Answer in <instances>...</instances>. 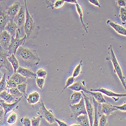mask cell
<instances>
[{"label": "cell", "mask_w": 126, "mask_h": 126, "mask_svg": "<svg viewBox=\"0 0 126 126\" xmlns=\"http://www.w3.org/2000/svg\"><path fill=\"white\" fill-rule=\"evenodd\" d=\"M16 55L28 67L37 65L40 61V59L35 50L24 47L22 46L18 48Z\"/></svg>", "instance_id": "obj_1"}, {"label": "cell", "mask_w": 126, "mask_h": 126, "mask_svg": "<svg viewBox=\"0 0 126 126\" xmlns=\"http://www.w3.org/2000/svg\"><path fill=\"white\" fill-rule=\"evenodd\" d=\"M24 3L26 10V19L24 25V32L27 39L35 38L38 32V27L36 25L33 17L30 15L28 11L26 0L24 1Z\"/></svg>", "instance_id": "obj_2"}, {"label": "cell", "mask_w": 126, "mask_h": 126, "mask_svg": "<svg viewBox=\"0 0 126 126\" xmlns=\"http://www.w3.org/2000/svg\"><path fill=\"white\" fill-rule=\"evenodd\" d=\"M109 54H110V59L113 64V66L114 67V71L116 73V74H117L120 81H121L123 86L126 89V78L123 75L122 68L119 64L116 57H115L113 49L112 48V46L111 45L109 47Z\"/></svg>", "instance_id": "obj_3"}, {"label": "cell", "mask_w": 126, "mask_h": 126, "mask_svg": "<svg viewBox=\"0 0 126 126\" xmlns=\"http://www.w3.org/2000/svg\"><path fill=\"white\" fill-rule=\"evenodd\" d=\"M20 30L18 29L16 32V35L15 38L11 37V42H10V44L8 48V54L11 55L12 54H14V55H16V52L18 48L22 46L25 43V41L27 39L26 35H25L24 37L21 38L20 37Z\"/></svg>", "instance_id": "obj_4"}, {"label": "cell", "mask_w": 126, "mask_h": 126, "mask_svg": "<svg viewBox=\"0 0 126 126\" xmlns=\"http://www.w3.org/2000/svg\"><path fill=\"white\" fill-rule=\"evenodd\" d=\"M70 106L71 110V117L74 118L75 120L81 114L87 115L85 101L83 96L79 103L74 105L70 104Z\"/></svg>", "instance_id": "obj_5"}, {"label": "cell", "mask_w": 126, "mask_h": 126, "mask_svg": "<svg viewBox=\"0 0 126 126\" xmlns=\"http://www.w3.org/2000/svg\"><path fill=\"white\" fill-rule=\"evenodd\" d=\"M8 7L4 1H0V33L4 30L7 22L10 20L7 13Z\"/></svg>", "instance_id": "obj_6"}, {"label": "cell", "mask_w": 126, "mask_h": 126, "mask_svg": "<svg viewBox=\"0 0 126 126\" xmlns=\"http://www.w3.org/2000/svg\"><path fill=\"white\" fill-rule=\"evenodd\" d=\"M81 92L82 93L84 99L85 107L87 113V116L89 120L90 126H93L94 121V107L89 97L87 96L83 91H81Z\"/></svg>", "instance_id": "obj_7"}, {"label": "cell", "mask_w": 126, "mask_h": 126, "mask_svg": "<svg viewBox=\"0 0 126 126\" xmlns=\"http://www.w3.org/2000/svg\"><path fill=\"white\" fill-rule=\"evenodd\" d=\"M10 56L8 51L5 50L0 45V67L5 68L9 72L11 71V64L7 58Z\"/></svg>", "instance_id": "obj_8"}, {"label": "cell", "mask_w": 126, "mask_h": 126, "mask_svg": "<svg viewBox=\"0 0 126 126\" xmlns=\"http://www.w3.org/2000/svg\"><path fill=\"white\" fill-rule=\"evenodd\" d=\"M39 107L43 116L48 123L52 124L55 122V117L54 114L46 109L45 104L42 100H40L39 103Z\"/></svg>", "instance_id": "obj_9"}, {"label": "cell", "mask_w": 126, "mask_h": 126, "mask_svg": "<svg viewBox=\"0 0 126 126\" xmlns=\"http://www.w3.org/2000/svg\"><path fill=\"white\" fill-rule=\"evenodd\" d=\"M90 91H94V92H100L101 93L104 94L109 97H111L114 99L115 101H117L120 98L126 97V94H121V93H116L113 91L110 90L109 89L103 88H99L97 89H91Z\"/></svg>", "instance_id": "obj_10"}, {"label": "cell", "mask_w": 126, "mask_h": 126, "mask_svg": "<svg viewBox=\"0 0 126 126\" xmlns=\"http://www.w3.org/2000/svg\"><path fill=\"white\" fill-rule=\"evenodd\" d=\"M26 19V10L25 6H21L19 11L14 19L13 21L16 24L18 27H21L22 26L24 25Z\"/></svg>", "instance_id": "obj_11"}, {"label": "cell", "mask_w": 126, "mask_h": 126, "mask_svg": "<svg viewBox=\"0 0 126 126\" xmlns=\"http://www.w3.org/2000/svg\"><path fill=\"white\" fill-rule=\"evenodd\" d=\"M11 36L6 30L0 33V45L5 50L8 51L11 42Z\"/></svg>", "instance_id": "obj_12"}, {"label": "cell", "mask_w": 126, "mask_h": 126, "mask_svg": "<svg viewBox=\"0 0 126 126\" xmlns=\"http://www.w3.org/2000/svg\"><path fill=\"white\" fill-rule=\"evenodd\" d=\"M18 29H19V28L14 22L13 20L10 19L7 22L4 30L7 31L11 37L15 38L16 35V32Z\"/></svg>", "instance_id": "obj_13"}, {"label": "cell", "mask_w": 126, "mask_h": 126, "mask_svg": "<svg viewBox=\"0 0 126 126\" xmlns=\"http://www.w3.org/2000/svg\"><path fill=\"white\" fill-rule=\"evenodd\" d=\"M21 6V5L18 2H16L12 5L8 7L7 13L10 19L13 20L14 19L18 13Z\"/></svg>", "instance_id": "obj_14"}, {"label": "cell", "mask_w": 126, "mask_h": 126, "mask_svg": "<svg viewBox=\"0 0 126 126\" xmlns=\"http://www.w3.org/2000/svg\"><path fill=\"white\" fill-rule=\"evenodd\" d=\"M68 88L75 92L83 91L84 93H86L87 91L85 86V81H78L74 83L71 86L69 87Z\"/></svg>", "instance_id": "obj_15"}, {"label": "cell", "mask_w": 126, "mask_h": 126, "mask_svg": "<svg viewBox=\"0 0 126 126\" xmlns=\"http://www.w3.org/2000/svg\"><path fill=\"white\" fill-rule=\"evenodd\" d=\"M16 73L18 74L21 75L23 77L27 78H36V74L31 70L26 69L25 68L19 67L17 70L16 71Z\"/></svg>", "instance_id": "obj_16"}, {"label": "cell", "mask_w": 126, "mask_h": 126, "mask_svg": "<svg viewBox=\"0 0 126 126\" xmlns=\"http://www.w3.org/2000/svg\"><path fill=\"white\" fill-rule=\"evenodd\" d=\"M22 99V97L20 98L19 99H18L16 101H15L14 103H11V104H8L4 102V100H0V102H1L2 104V107L4 110V118H6V116L7 114L10 112V111H11L13 109L17 106V104L19 103V102L21 100V99Z\"/></svg>", "instance_id": "obj_17"}, {"label": "cell", "mask_w": 126, "mask_h": 126, "mask_svg": "<svg viewBox=\"0 0 126 126\" xmlns=\"http://www.w3.org/2000/svg\"><path fill=\"white\" fill-rule=\"evenodd\" d=\"M108 25L111 26L116 32L121 35L126 36V29L122 26L108 20L107 22Z\"/></svg>", "instance_id": "obj_18"}, {"label": "cell", "mask_w": 126, "mask_h": 126, "mask_svg": "<svg viewBox=\"0 0 126 126\" xmlns=\"http://www.w3.org/2000/svg\"><path fill=\"white\" fill-rule=\"evenodd\" d=\"M0 98L3 99L6 103L11 104L15 102L18 99L14 98L11 94H10L7 90H4L0 93Z\"/></svg>", "instance_id": "obj_19"}, {"label": "cell", "mask_w": 126, "mask_h": 126, "mask_svg": "<svg viewBox=\"0 0 126 126\" xmlns=\"http://www.w3.org/2000/svg\"><path fill=\"white\" fill-rule=\"evenodd\" d=\"M118 110L113 107V105H111L108 102L102 104V113L109 116L110 114H112L114 111Z\"/></svg>", "instance_id": "obj_20"}, {"label": "cell", "mask_w": 126, "mask_h": 126, "mask_svg": "<svg viewBox=\"0 0 126 126\" xmlns=\"http://www.w3.org/2000/svg\"><path fill=\"white\" fill-rule=\"evenodd\" d=\"M86 93L89 94L90 95H92V97L98 102V103L102 104L108 102L103 97L102 94L100 92H94L87 90Z\"/></svg>", "instance_id": "obj_21"}, {"label": "cell", "mask_w": 126, "mask_h": 126, "mask_svg": "<svg viewBox=\"0 0 126 126\" xmlns=\"http://www.w3.org/2000/svg\"><path fill=\"white\" fill-rule=\"evenodd\" d=\"M46 3L48 5L47 8H51V9H58L62 7L65 3L64 0H50L46 1Z\"/></svg>", "instance_id": "obj_22"}, {"label": "cell", "mask_w": 126, "mask_h": 126, "mask_svg": "<svg viewBox=\"0 0 126 126\" xmlns=\"http://www.w3.org/2000/svg\"><path fill=\"white\" fill-rule=\"evenodd\" d=\"M93 103L94 107V121L93 126H98V121L99 115L98 111V102L93 97Z\"/></svg>", "instance_id": "obj_23"}, {"label": "cell", "mask_w": 126, "mask_h": 126, "mask_svg": "<svg viewBox=\"0 0 126 126\" xmlns=\"http://www.w3.org/2000/svg\"><path fill=\"white\" fill-rule=\"evenodd\" d=\"M26 98L28 104H34L40 100V95L37 92L35 91L29 94Z\"/></svg>", "instance_id": "obj_24"}, {"label": "cell", "mask_w": 126, "mask_h": 126, "mask_svg": "<svg viewBox=\"0 0 126 126\" xmlns=\"http://www.w3.org/2000/svg\"><path fill=\"white\" fill-rule=\"evenodd\" d=\"M76 120L81 126H90L87 115L81 114L77 118Z\"/></svg>", "instance_id": "obj_25"}, {"label": "cell", "mask_w": 126, "mask_h": 126, "mask_svg": "<svg viewBox=\"0 0 126 126\" xmlns=\"http://www.w3.org/2000/svg\"><path fill=\"white\" fill-rule=\"evenodd\" d=\"M10 78H11L12 80H13L16 83V84L17 85L21 84H22L23 83L27 82H26L27 78L23 77L21 75L18 74L17 73H14V74Z\"/></svg>", "instance_id": "obj_26"}, {"label": "cell", "mask_w": 126, "mask_h": 126, "mask_svg": "<svg viewBox=\"0 0 126 126\" xmlns=\"http://www.w3.org/2000/svg\"><path fill=\"white\" fill-rule=\"evenodd\" d=\"M7 59L10 64L12 65L13 67L14 73H16V71L19 67V62L18 61V60L16 58L15 55H14V54H12L11 55H10L7 58Z\"/></svg>", "instance_id": "obj_27"}, {"label": "cell", "mask_w": 126, "mask_h": 126, "mask_svg": "<svg viewBox=\"0 0 126 126\" xmlns=\"http://www.w3.org/2000/svg\"><path fill=\"white\" fill-rule=\"evenodd\" d=\"M82 97V93L80 92H75L73 93L71 96V104L74 105L79 103Z\"/></svg>", "instance_id": "obj_28"}, {"label": "cell", "mask_w": 126, "mask_h": 126, "mask_svg": "<svg viewBox=\"0 0 126 126\" xmlns=\"http://www.w3.org/2000/svg\"><path fill=\"white\" fill-rule=\"evenodd\" d=\"M7 91L11 95L15 98L16 99H19L20 98L22 97L23 96V94L21 93L19 90L17 89V88H9L7 89Z\"/></svg>", "instance_id": "obj_29"}, {"label": "cell", "mask_w": 126, "mask_h": 126, "mask_svg": "<svg viewBox=\"0 0 126 126\" xmlns=\"http://www.w3.org/2000/svg\"><path fill=\"white\" fill-rule=\"evenodd\" d=\"M76 5V9H77V11L78 12V14L79 16V17H80V21H81V22L82 24V26L84 28V29H85V30L86 31V33H88V31H87V29L86 27V26H85V24H84V21H83V10H82V8L81 7V6H80V5L78 3H77L75 4Z\"/></svg>", "instance_id": "obj_30"}, {"label": "cell", "mask_w": 126, "mask_h": 126, "mask_svg": "<svg viewBox=\"0 0 126 126\" xmlns=\"http://www.w3.org/2000/svg\"><path fill=\"white\" fill-rule=\"evenodd\" d=\"M82 66V60H81L79 64L76 67L73 73L72 77L74 78L78 77L81 73V67Z\"/></svg>", "instance_id": "obj_31"}, {"label": "cell", "mask_w": 126, "mask_h": 126, "mask_svg": "<svg viewBox=\"0 0 126 126\" xmlns=\"http://www.w3.org/2000/svg\"><path fill=\"white\" fill-rule=\"evenodd\" d=\"M17 89L19 91L23 94V96L27 98V94H26V88H27V82L23 83L21 84L18 85L17 87Z\"/></svg>", "instance_id": "obj_32"}, {"label": "cell", "mask_w": 126, "mask_h": 126, "mask_svg": "<svg viewBox=\"0 0 126 126\" xmlns=\"http://www.w3.org/2000/svg\"><path fill=\"white\" fill-rule=\"evenodd\" d=\"M99 118L98 126H108V116L102 114Z\"/></svg>", "instance_id": "obj_33"}, {"label": "cell", "mask_w": 126, "mask_h": 126, "mask_svg": "<svg viewBox=\"0 0 126 126\" xmlns=\"http://www.w3.org/2000/svg\"><path fill=\"white\" fill-rule=\"evenodd\" d=\"M17 120V115L16 113H12L10 114L8 119L7 123L10 125L14 124L16 123Z\"/></svg>", "instance_id": "obj_34"}, {"label": "cell", "mask_w": 126, "mask_h": 126, "mask_svg": "<svg viewBox=\"0 0 126 126\" xmlns=\"http://www.w3.org/2000/svg\"><path fill=\"white\" fill-rule=\"evenodd\" d=\"M6 74H4L2 79L0 81V93L4 90H6Z\"/></svg>", "instance_id": "obj_35"}, {"label": "cell", "mask_w": 126, "mask_h": 126, "mask_svg": "<svg viewBox=\"0 0 126 126\" xmlns=\"http://www.w3.org/2000/svg\"><path fill=\"white\" fill-rule=\"evenodd\" d=\"M120 18L123 24H126V9L125 8H121L120 9Z\"/></svg>", "instance_id": "obj_36"}, {"label": "cell", "mask_w": 126, "mask_h": 126, "mask_svg": "<svg viewBox=\"0 0 126 126\" xmlns=\"http://www.w3.org/2000/svg\"><path fill=\"white\" fill-rule=\"evenodd\" d=\"M42 117H43V116H42V115H40V116H39L37 118H35V117L33 118L30 120L31 126H39L40 122Z\"/></svg>", "instance_id": "obj_37"}, {"label": "cell", "mask_w": 126, "mask_h": 126, "mask_svg": "<svg viewBox=\"0 0 126 126\" xmlns=\"http://www.w3.org/2000/svg\"><path fill=\"white\" fill-rule=\"evenodd\" d=\"M37 78L45 79L47 76V72L42 69H39L36 73Z\"/></svg>", "instance_id": "obj_38"}, {"label": "cell", "mask_w": 126, "mask_h": 126, "mask_svg": "<svg viewBox=\"0 0 126 126\" xmlns=\"http://www.w3.org/2000/svg\"><path fill=\"white\" fill-rule=\"evenodd\" d=\"M74 81H75V78L74 77H73L72 76L68 78L66 82V86L64 88V89H63L62 92L65 91L67 88H68L69 87L71 86L74 83Z\"/></svg>", "instance_id": "obj_39"}, {"label": "cell", "mask_w": 126, "mask_h": 126, "mask_svg": "<svg viewBox=\"0 0 126 126\" xmlns=\"http://www.w3.org/2000/svg\"><path fill=\"white\" fill-rule=\"evenodd\" d=\"M7 87L6 86V89H9V88H16L17 87V85L16 84V83L12 80L11 78L8 79L7 80Z\"/></svg>", "instance_id": "obj_40"}, {"label": "cell", "mask_w": 126, "mask_h": 126, "mask_svg": "<svg viewBox=\"0 0 126 126\" xmlns=\"http://www.w3.org/2000/svg\"><path fill=\"white\" fill-rule=\"evenodd\" d=\"M36 82L37 86L40 89H43L44 88V86L45 79L40 78H36Z\"/></svg>", "instance_id": "obj_41"}, {"label": "cell", "mask_w": 126, "mask_h": 126, "mask_svg": "<svg viewBox=\"0 0 126 126\" xmlns=\"http://www.w3.org/2000/svg\"><path fill=\"white\" fill-rule=\"evenodd\" d=\"M21 122L24 126H31V121L28 117H23L21 119Z\"/></svg>", "instance_id": "obj_42"}, {"label": "cell", "mask_w": 126, "mask_h": 126, "mask_svg": "<svg viewBox=\"0 0 126 126\" xmlns=\"http://www.w3.org/2000/svg\"><path fill=\"white\" fill-rule=\"evenodd\" d=\"M114 108L117 109L118 110H120L123 111H126V102L124 103L123 105L121 106H113Z\"/></svg>", "instance_id": "obj_43"}, {"label": "cell", "mask_w": 126, "mask_h": 126, "mask_svg": "<svg viewBox=\"0 0 126 126\" xmlns=\"http://www.w3.org/2000/svg\"><path fill=\"white\" fill-rule=\"evenodd\" d=\"M116 3L117 5L121 8L126 7V2L125 0H117V1H116Z\"/></svg>", "instance_id": "obj_44"}, {"label": "cell", "mask_w": 126, "mask_h": 126, "mask_svg": "<svg viewBox=\"0 0 126 126\" xmlns=\"http://www.w3.org/2000/svg\"><path fill=\"white\" fill-rule=\"evenodd\" d=\"M4 117V111L2 107H0V124L2 123Z\"/></svg>", "instance_id": "obj_45"}, {"label": "cell", "mask_w": 126, "mask_h": 126, "mask_svg": "<svg viewBox=\"0 0 126 126\" xmlns=\"http://www.w3.org/2000/svg\"><path fill=\"white\" fill-rule=\"evenodd\" d=\"M89 2H90V3H91L92 4L95 5L96 6H97L99 8L101 7V6L98 2V0H89Z\"/></svg>", "instance_id": "obj_46"}, {"label": "cell", "mask_w": 126, "mask_h": 126, "mask_svg": "<svg viewBox=\"0 0 126 126\" xmlns=\"http://www.w3.org/2000/svg\"><path fill=\"white\" fill-rule=\"evenodd\" d=\"M55 122H56L58 124L59 126H68V125L66 123L56 119V118H55Z\"/></svg>", "instance_id": "obj_47"}, {"label": "cell", "mask_w": 126, "mask_h": 126, "mask_svg": "<svg viewBox=\"0 0 126 126\" xmlns=\"http://www.w3.org/2000/svg\"><path fill=\"white\" fill-rule=\"evenodd\" d=\"M65 2H67V3H72V4H77L78 3V1L77 0H64Z\"/></svg>", "instance_id": "obj_48"}, {"label": "cell", "mask_w": 126, "mask_h": 126, "mask_svg": "<svg viewBox=\"0 0 126 126\" xmlns=\"http://www.w3.org/2000/svg\"><path fill=\"white\" fill-rule=\"evenodd\" d=\"M1 68L0 67V81H1V80L2 79V78H3V75H3L2 73H1Z\"/></svg>", "instance_id": "obj_49"}, {"label": "cell", "mask_w": 126, "mask_h": 126, "mask_svg": "<svg viewBox=\"0 0 126 126\" xmlns=\"http://www.w3.org/2000/svg\"><path fill=\"white\" fill-rule=\"evenodd\" d=\"M81 126L80 125H71V126Z\"/></svg>", "instance_id": "obj_50"}, {"label": "cell", "mask_w": 126, "mask_h": 126, "mask_svg": "<svg viewBox=\"0 0 126 126\" xmlns=\"http://www.w3.org/2000/svg\"><path fill=\"white\" fill-rule=\"evenodd\" d=\"M0 106H1V107H2V104H1V102H0Z\"/></svg>", "instance_id": "obj_51"}]
</instances>
